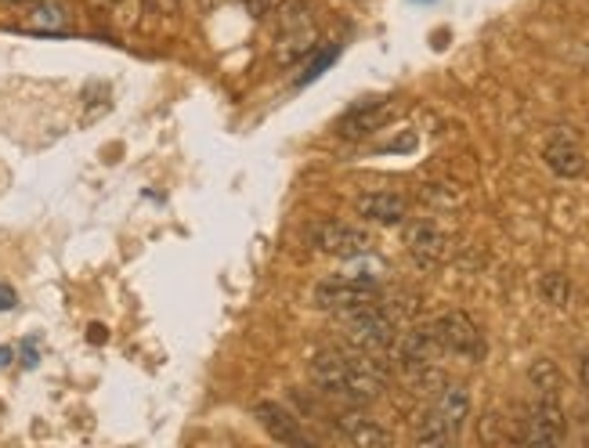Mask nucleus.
<instances>
[{"instance_id": "1", "label": "nucleus", "mask_w": 589, "mask_h": 448, "mask_svg": "<svg viewBox=\"0 0 589 448\" xmlns=\"http://www.w3.org/2000/svg\"><path fill=\"white\" fill-rule=\"evenodd\" d=\"M387 369L384 355H366V351H341V347H325L311 358V383L330 394L341 397L347 405H366L373 397H380L387 388Z\"/></svg>"}, {"instance_id": "2", "label": "nucleus", "mask_w": 589, "mask_h": 448, "mask_svg": "<svg viewBox=\"0 0 589 448\" xmlns=\"http://www.w3.org/2000/svg\"><path fill=\"white\" fill-rule=\"evenodd\" d=\"M319 26L311 15L308 0H282L275 11V61L279 66H297L300 58L315 52Z\"/></svg>"}, {"instance_id": "3", "label": "nucleus", "mask_w": 589, "mask_h": 448, "mask_svg": "<svg viewBox=\"0 0 589 448\" xmlns=\"http://www.w3.org/2000/svg\"><path fill=\"white\" fill-rule=\"evenodd\" d=\"M341 318H344V340L351 351H366V355L391 351V344L398 336V322L387 315V307L380 301L351 307Z\"/></svg>"}, {"instance_id": "4", "label": "nucleus", "mask_w": 589, "mask_h": 448, "mask_svg": "<svg viewBox=\"0 0 589 448\" xmlns=\"http://www.w3.org/2000/svg\"><path fill=\"white\" fill-rule=\"evenodd\" d=\"M564 434H568V416L560 408V397L538 394L529 405V413H524V419H518V434L513 438L524 445H560Z\"/></svg>"}, {"instance_id": "5", "label": "nucleus", "mask_w": 589, "mask_h": 448, "mask_svg": "<svg viewBox=\"0 0 589 448\" xmlns=\"http://www.w3.org/2000/svg\"><path fill=\"white\" fill-rule=\"evenodd\" d=\"M308 239H311V246H315L319 254L336 257V260H355V257L373 250L369 232H362V228H355V224H344V221H319V224H311Z\"/></svg>"}, {"instance_id": "6", "label": "nucleus", "mask_w": 589, "mask_h": 448, "mask_svg": "<svg viewBox=\"0 0 589 448\" xmlns=\"http://www.w3.org/2000/svg\"><path fill=\"white\" fill-rule=\"evenodd\" d=\"M434 329H437V340L445 347V355H456L463 362H481L488 351L478 322L470 315H463V311H448V315L434 318Z\"/></svg>"}, {"instance_id": "7", "label": "nucleus", "mask_w": 589, "mask_h": 448, "mask_svg": "<svg viewBox=\"0 0 589 448\" xmlns=\"http://www.w3.org/2000/svg\"><path fill=\"white\" fill-rule=\"evenodd\" d=\"M373 301H380V290H376L373 279L333 276V279H322L315 285V307L319 311H336V315H344V311L373 304Z\"/></svg>"}, {"instance_id": "8", "label": "nucleus", "mask_w": 589, "mask_h": 448, "mask_svg": "<svg viewBox=\"0 0 589 448\" xmlns=\"http://www.w3.org/2000/svg\"><path fill=\"white\" fill-rule=\"evenodd\" d=\"M391 351H394V362L409 372V369H420V366H434L437 358L445 355V347H442V340H437L434 322H427V326H412L405 333H398Z\"/></svg>"}, {"instance_id": "9", "label": "nucleus", "mask_w": 589, "mask_h": 448, "mask_svg": "<svg viewBox=\"0 0 589 448\" xmlns=\"http://www.w3.org/2000/svg\"><path fill=\"white\" fill-rule=\"evenodd\" d=\"M405 250L420 268H437L453 254V239L431 221H412L405 224Z\"/></svg>"}, {"instance_id": "10", "label": "nucleus", "mask_w": 589, "mask_h": 448, "mask_svg": "<svg viewBox=\"0 0 589 448\" xmlns=\"http://www.w3.org/2000/svg\"><path fill=\"white\" fill-rule=\"evenodd\" d=\"M394 116V102L391 98H369V102H358L355 109H347L341 123H336V134L341 138H366V134L380 131L387 120Z\"/></svg>"}, {"instance_id": "11", "label": "nucleus", "mask_w": 589, "mask_h": 448, "mask_svg": "<svg viewBox=\"0 0 589 448\" xmlns=\"http://www.w3.org/2000/svg\"><path fill=\"white\" fill-rule=\"evenodd\" d=\"M254 416H257L260 427H265V434H268L271 441L297 445V448L308 445L304 427H300V419H297L286 405H279V402H257V405H254Z\"/></svg>"}, {"instance_id": "12", "label": "nucleus", "mask_w": 589, "mask_h": 448, "mask_svg": "<svg viewBox=\"0 0 589 448\" xmlns=\"http://www.w3.org/2000/svg\"><path fill=\"white\" fill-rule=\"evenodd\" d=\"M543 159H546V167L557 173V178H582L586 167H589L582 145L575 142V134H568V131H557L554 138L546 142Z\"/></svg>"}, {"instance_id": "13", "label": "nucleus", "mask_w": 589, "mask_h": 448, "mask_svg": "<svg viewBox=\"0 0 589 448\" xmlns=\"http://www.w3.org/2000/svg\"><path fill=\"white\" fill-rule=\"evenodd\" d=\"M19 26L41 36L69 33V4L66 0H33V4H26V19H22Z\"/></svg>"}, {"instance_id": "14", "label": "nucleus", "mask_w": 589, "mask_h": 448, "mask_svg": "<svg viewBox=\"0 0 589 448\" xmlns=\"http://www.w3.org/2000/svg\"><path fill=\"white\" fill-rule=\"evenodd\" d=\"M355 214L373 224H402L409 217V199L402 192H366L355 199Z\"/></svg>"}, {"instance_id": "15", "label": "nucleus", "mask_w": 589, "mask_h": 448, "mask_svg": "<svg viewBox=\"0 0 589 448\" xmlns=\"http://www.w3.org/2000/svg\"><path fill=\"white\" fill-rule=\"evenodd\" d=\"M431 413L459 438L463 423H467V416H470V391L463 388V383H445V388L434 394Z\"/></svg>"}, {"instance_id": "16", "label": "nucleus", "mask_w": 589, "mask_h": 448, "mask_svg": "<svg viewBox=\"0 0 589 448\" xmlns=\"http://www.w3.org/2000/svg\"><path fill=\"white\" fill-rule=\"evenodd\" d=\"M344 434H347V441L358 445V448H384V445H391V434H387L380 423H373V419L347 416L344 419Z\"/></svg>"}, {"instance_id": "17", "label": "nucleus", "mask_w": 589, "mask_h": 448, "mask_svg": "<svg viewBox=\"0 0 589 448\" xmlns=\"http://www.w3.org/2000/svg\"><path fill=\"white\" fill-rule=\"evenodd\" d=\"M529 383L535 388V394H554L560 397L564 391V372L557 369V362H549V358H538L529 369Z\"/></svg>"}, {"instance_id": "18", "label": "nucleus", "mask_w": 589, "mask_h": 448, "mask_svg": "<svg viewBox=\"0 0 589 448\" xmlns=\"http://www.w3.org/2000/svg\"><path fill=\"white\" fill-rule=\"evenodd\" d=\"M538 296L549 307H568L571 304V279L564 271H549V276L538 279Z\"/></svg>"}, {"instance_id": "19", "label": "nucleus", "mask_w": 589, "mask_h": 448, "mask_svg": "<svg viewBox=\"0 0 589 448\" xmlns=\"http://www.w3.org/2000/svg\"><path fill=\"white\" fill-rule=\"evenodd\" d=\"M232 4H240V8L246 11L249 19H265L268 11H271V4H275V0H232Z\"/></svg>"}, {"instance_id": "20", "label": "nucleus", "mask_w": 589, "mask_h": 448, "mask_svg": "<svg viewBox=\"0 0 589 448\" xmlns=\"http://www.w3.org/2000/svg\"><path fill=\"white\" fill-rule=\"evenodd\" d=\"M333 58H336V52H333V47H330V52H325V55H319V58H315V66H311V69L304 72V80H300V83L315 80V77H319V72H322L325 66H330V61H333Z\"/></svg>"}, {"instance_id": "21", "label": "nucleus", "mask_w": 589, "mask_h": 448, "mask_svg": "<svg viewBox=\"0 0 589 448\" xmlns=\"http://www.w3.org/2000/svg\"><path fill=\"white\" fill-rule=\"evenodd\" d=\"M145 4L153 8L156 15H174V11H178V8L185 4V0H145Z\"/></svg>"}, {"instance_id": "22", "label": "nucleus", "mask_w": 589, "mask_h": 448, "mask_svg": "<svg viewBox=\"0 0 589 448\" xmlns=\"http://www.w3.org/2000/svg\"><path fill=\"white\" fill-rule=\"evenodd\" d=\"M15 301H19L15 290H11V285H0V311H11V307H15Z\"/></svg>"}, {"instance_id": "23", "label": "nucleus", "mask_w": 589, "mask_h": 448, "mask_svg": "<svg viewBox=\"0 0 589 448\" xmlns=\"http://www.w3.org/2000/svg\"><path fill=\"white\" fill-rule=\"evenodd\" d=\"M84 4L91 8V11H105V15H109V11L120 4V0H84Z\"/></svg>"}, {"instance_id": "24", "label": "nucleus", "mask_w": 589, "mask_h": 448, "mask_svg": "<svg viewBox=\"0 0 589 448\" xmlns=\"http://www.w3.org/2000/svg\"><path fill=\"white\" fill-rule=\"evenodd\" d=\"M87 336H91V344H105L109 340V329L105 326H91V329H87Z\"/></svg>"}, {"instance_id": "25", "label": "nucleus", "mask_w": 589, "mask_h": 448, "mask_svg": "<svg viewBox=\"0 0 589 448\" xmlns=\"http://www.w3.org/2000/svg\"><path fill=\"white\" fill-rule=\"evenodd\" d=\"M579 377H582V388L589 391V351L579 358Z\"/></svg>"}, {"instance_id": "26", "label": "nucleus", "mask_w": 589, "mask_h": 448, "mask_svg": "<svg viewBox=\"0 0 589 448\" xmlns=\"http://www.w3.org/2000/svg\"><path fill=\"white\" fill-rule=\"evenodd\" d=\"M11 358H15V351H11V347H0V369H8Z\"/></svg>"}, {"instance_id": "27", "label": "nucleus", "mask_w": 589, "mask_h": 448, "mask_svg": "<svg viewBox=\"0 0 589 448\" xmlns=\"http://www.w3.org/2000/svg\"><path fill=\"white\" fill-rule=\"evenodd\" d=\"M26 366H36V347H33V340L26 344Z\"/></svg>"}, {"instance_id": "28", "label": "nucleus", "mask_w": 589, "mask_h": 448, "mask_svg": "<svg viewBox=\"0 0 589 448\" xmlns=\"http://www.w3.org/2000/svg\"><path fill=\"white\" fill-rule=\"evenodd\" d=\"M0 4H11V8H19V4H33V0H0Z\"/></svg>"}]
</instances>
